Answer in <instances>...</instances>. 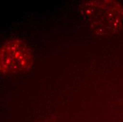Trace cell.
Listing matches in <instances>:
<instances>
[{
    "mask_svg": "<svg viewBox=\"0 0 123 122\" xmlns=\"http://www.w3.org/2000/svg\"><path fill=\"white\" fill-rule=\"evenodd\" d=\"M84 9L91 26L99 33L105 34L114 32L123 21V9L116 2L93 1L88 3Z\"/></svg>",
    "mask_w": 123,
    "mask_h": 122,
    "instance_id": "obj_1",
    "label": "cell"
},
{
    "mask_svg": "<svg viewBox=\"0 0 123 122\" xmlns=\"http://www.w3.org/2000/svg\"><path fill=\"white\" fill-rule=\"evenodd\" d=\"M32 64V52L21 40H9L1 47V70L3 73L22 71L28 69Z\"/></svg>",
    "mask_w": 123,
    "mask_h": 122,
    "instance_id": "obj_2",
    "label": "cell"
}]
</instances>
